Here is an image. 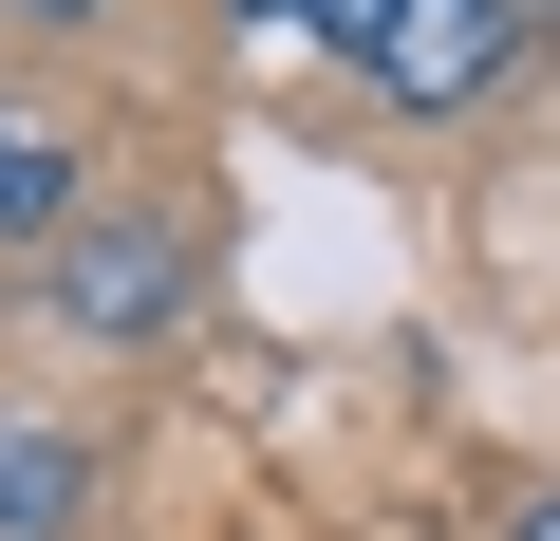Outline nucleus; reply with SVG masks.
Listing matches in <instances>:
<instances>
[{
  "instance_id": "1",
  "label": "nucleus",
  "mask_w": 560,
  "mask_h": 541,
  "mask_svg": "<svg viewBox=\"0 0 560 541\" xmlns=\"http://www.w3.org/2000/svg\"><path fill=\"white\" fill-rule=\"evenodd\" d=\"M337 75L393 94V113H486L504 57H523V0H337Z\"/></svg>"
},
{
  "instance_id": "2",
  "label": "nucleus",
  "mask_w": 560,
  "mask_h": 541,
  "mask_svg": "<svg viewBox=\"0 0 560 541\" xmlns=\"http://www.w3.org/2000/svg\"><path fill=\"white\" fill-rule=\"evenodd\" d=\"M38 281H57L75 337H168V299H187V224H168V205H94V224L38 243Z\"/></svg>"
},
{
  "instance_id": "3",
  "label": "nucleus",
  "mask_w": 560,
  "mask_h": 541,
  "mask_svg": "<svg viewBox=\"0 0 560 541\" xmlns=\"http://www.w3.org/2000/svg\"><path fill=\"white\" fill-rule=\"evenodd\" d=\"M94 504V467H75V430H0V522H20V541H57Z\"/></svg>"
},
{
  "instance_id": "4",
  "label": "nucleus",
  "mask_w": 560,
  "mask_h": 541,
  "mask_svg": "<svg viewBox=\"0 0 560 541\" xmlns=\"http://www.w3.org/2000/svg\"><path fill=\"white\" fill-rule=\"evenodd\" d=\"M57 224H75V150L0 113V243H57Z\"/></svg>"
},
{
  "instance_id": "5",
  "label": "nucleus",
  "mask_w": 560,
  "mask_h": 541,
  "mask_svg": "<svg viewBox=\"0 0 560 541\" xmlns=\"http://www.w3.org/2000/svg\"><path fill=\"white\" fill-rule=\"evenodd\" d=\"M504 541H560V485H541V504H523V522H504Z\"/></svg>"
},
{
  "instance_id": "6",
  "label": "nucleus",
  "mask_w": 560,
  "mask_h": 541,
  "mask_svg": "<svg viewBox=\"0 0 560 541\" xmlns=\"http://www.w3.org/2000/svg\"><path fill=\"white\" fill-rule=\"evenodd\" d=\"M38 20H94V0H38Z\"/></svg>"
},
{
  "instance_id": "7",
  "label": "nucleus",
  "mask_w": 560,
  "mask_h": 541,
  "mask_svg": "<svg viewBox=\"0 0 560 541\" xmlns=\"http://www.w3.org/2000/svg\"><path fill=\"white\" fill-rule=\"evenodd\" d=\"M523 20H560V0H523Z\"/></svg>"
}]
</instances>
